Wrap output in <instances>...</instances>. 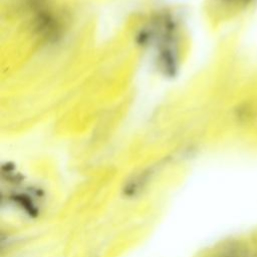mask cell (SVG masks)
I'll list each match as a JSON object with an SVG mask.
<instances>
[{"label":"cell","mask_w":257,"mask_h":257,"mask_svg":"<svg viewBox=\"0 0 257 257\" xmlns=\"http://www.w3.org/2000/svg\"><path fill=\"white\" fill-rule=\"evenodd\" d=\"M219 257H256L250 250L245 247H230L224 250Z\"/></svg>","instance_id":"1"}]
</instances>
